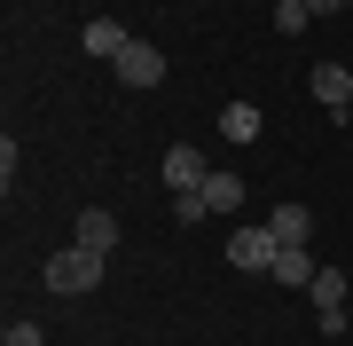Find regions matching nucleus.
I'll list each match as a JSON object with an SVG mask.
<instances>
[{
	"label": "nucleus",
	"mask_w": 353,
	"mask_h": 346,
	"mask_svg": "<svg viewBox=\"0 0 353 346\" xmlns=\"http://www.w3.org/2000/svg\"><path fill=\"white\" fill-rule=\"evenodd\" d=\"M102 260H110V252H87V244H71V252H55L39 276H48V291H55V299H79V291H94V283H102Z\"/></svg>",
	"instance_id": "f257e3e1"
},
{
	"label": "nucleus",
	"mask_w": 353,
	"mask_h": 346,
	"mask_svg": "<svg viewBox=\"0 0 353 346\" xmlns=\"http://www.w3.org/2000/svg\"><path fill=\"white\" fill-rule=\"evenodd\" d=\"M275 252H283V244L267 229H236V236H228V260H236L243 276H275Z\"/></svg>",
	"instance_id": "f03ea898"
},
{
	"label": "nucleus",
	"mask_w": 353,
	"mask_h": 346,
	"mask_svg": "<svg viewBox=\"0 0 353 346\" xmlns=\"http://www.w3.org/2000/svg\"><path fill=\"white\" fill-rule=\"evenodd\" d=\"M306 299H314L322 331L338 338V331H345V276H338V268H314V283H306Z\"/></svg>",
	"instance_id": "7ed1b4c3"
},
{
	"label": "nucleus",
	"mask_w": 353,
	"mask_h": 346,
	"mask_svg": "<svg viewBox=\"0 0 353 346\" xmlns=\"http://www.w3.org/2000/svg\"><path fill=\"white\" fill-rule=\"evenodd\" d=\"M314 103H322L330 118H353V71H345V64H322V71H314Z\"/></svg>",
	"instance_id": "20e7f679"
},
{
	"label": "nucleus",
	"mask_w": 353,
	"mask_h": 346,
	"mask_svg": "<svg viewBox=\"0 0 353 346\" xmlns=\"http://www.w3.org/2000/svg\"><path fill=\"white\" fill-rule=\"evenodd\" d=\"M79 48H87V55H102V64H118L134 39H126V24H118V16H94V24L79 32Z\"/></svg>",
	"instance_id": "39448f33"
},
{
	"label": "nucleus",
	"mask_w": 353,
	"mask_h": 346,
	"mask_svg": "<svg viewBox=\"0 0 353 346\" xmlns=\"http://www.w3.org/2000/svg\"><path fill=\"white\" fill-rule=\"evenodd\" d=\"M204 173H212V166H204V157L189 150V142H173V150H165V181H173V197L204 189Z\"/></svg>",
	"instance_id": "423d86ee"
},
{
	"label": "nucleus",
	"mask_w": 353,
	"mask_h": 346,
	"mask_svg": "<svg viewBox=\"0 0 353 346\" xmlns=\"http://www.w3.org/2000/svg\"><path fill=\"white\" fill-rule=\"evenodd\" d=\"M118 79H126V87H165V55H157V48H141V39H134V48L118 55Z\"/></svg>",
	"instance_id": "0eeeda50"
},
{
	"label": "nucleus",
	"mask_w": 353,
	"mask_h": 346,
	"mask_svg": "<svg viewBox=\"0 0 353 346\" xmlns=\"http://www.w3.org/2000/svg\"><path fill=\"white\" fill-rule=\"evenodd\" d=\"M275 283L283 291H306V283H314V252H306V244H283L275 252Z\"/></svg>",
	"instance_id": "6e6552de"
},
{
	"label": "nucleus",
	"mask_w": 353,
	"mask_h": 346,
	"mask_svg": "<svg viewBox=\"0 0 353 346\" xmlns=\"http://www.w3.org/2000/svg\"><path fill=\"white\" fill-rule=\"evenodd\" d=\"M267 236H275V244H306V236H314V213H306V205H275V213H267Z\"/></svg>",
	"instance_id": "1a4fd4ad"
},
{
	"label": "nucleus",
	"mask_w": 353,
	"mask_h": 346,
	"mask_svg": "<svg viewBox=\"0 0 353 346\" xmlns=\"http://www.w3.org/2000/svg\"><path fill=\"white\" fill-rule=\"evenodd\" d=\"M79 244H87V252H110V244H118V220L102 213V205H87V213H79Z\"/></svg>",
	"instance_id": "9d476101"
},
{
	"label": "nucleus",
	"mask_w": 353,
	"mask_h": 346,
	"mask_svg": "<svg viewBox=\"0 0 353 346\" xmlns=\"http://www.w3.org/2000/svg\"><path fill=\"white\" fill-rule=\"evenodd\" d=\"M204 205H212V213H236L243 205V173H204Z\"/></svg>",
	"instance_id": "9b49d317"
},
{
	"label": "nucleus",
	"mask_w": 353,
	"mask_h": 346,
	"mask_svg": "<svg viewBox=\"0 0 353 346\" xmlns=\"http://www.w3.org/2000/svg\"><path fill=\"white\" fill-rule=\"evenodd\" d=\"M220 134L228 142H259V103H228L220 110Z\"/></svg>",
	"instance_id": "f8f14e48"
},
{
	"label": "nucleus",
	"mask_w": 353,
	"mask_h": 346,
	"mask_svg": "<svg viewBox=\"0 0 353 346\" xmlns=\"http://www.w3.org/2000/svg\"><path fill=\"white\" fill-rule=\"evenodd\" d=\"M314 16H306V0H275V32H306Z\"/></svg>",
	"instance_id": "ddd939ff"
},
{
	"label": "nucleus",
	"mask_w": 353,
	"mask_h": 346,
	"mask_svg": "<svg viewBox=\"0 0 353 346\" xmlns=\"http://www.w3.org/2000/svg\"><path fill=\"white\" fill-rule=\"evenodd\" d=\"M204 213H212V205H204V189H189V197H173V220H181V229H196Z\"/></svg>",
	"instance_id": "4468645a"
},
{
	"label": "nucleus",
	"mask_w": 353,
	"mask_h": 346,
	"mask_svg": "<svg viewBox=\"0 0 353 346\" xmlns=\"http://www.w3.org/2000/svg\"><path fill=\"white\" fill-rule=\"evenodd\" d=\"M39 338H48L39 323H8V338H0V346H39Z\"/></svg>",
	"instance_id": "2eb2a0df"
},
{
	"label": "nucleus",
	"mask_w": 353,
	"mask_h": 346,
	"mask_svg": "<svg viewBox=\"0 0 353 346\" xmlns=\"http://www.w3.org/2000/svg\"><path fill=\"white\" fill-rule=\"evenodd\" d=\"M338 8H353V0H306V16H338Z\"/></svg>",
	"instance_id": "dca6fc26"
}]
</instances>
